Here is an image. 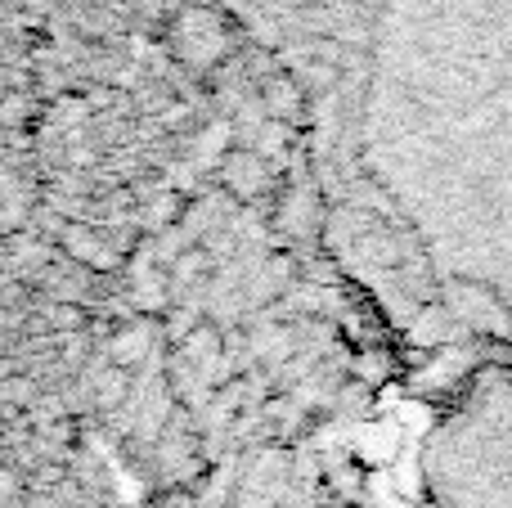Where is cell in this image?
I'll return each instance as SVG.
<instances>
[{"label":"cell","instance_id":"obj_1","mask_svg":"<svg viewBox=\"0 0 512 508\" xmlns=\"http://www.w3.org/2000/svg\"><path fill=\"white\" fill-rule=\"evenodd\" d=\"M481 288L477 284H468V279H454L450 284V306H454V315H463L468 324H477V329H486V333H512V320H508V311L495 302V297H477Z\"/></svg>","mask_w":512,"mask_h":508},{"label":"cell","instance_id":"obj_2","mask_svg":"<svg viewBox=\"0 0 512 508\" xmlns=\"http://www.w3.org/2000/svg\"><path fill=\"white\" fill-rule=\"evenodd\" d=\"M450 329H454V315L445 311V306H423L418 320H414V329H409V342L423 347V351L445 347V342H450Z\"/></svg>","mask_w":512,"mask_h":508},{"label":"cell","instance_id":"obj_3","mask_svg":"<svg viewBox=\"0 0 512 508\" xmlns=\"http://www.w3.org/2000/svg\"><path fill=\"white\" fill-rule=\"evenodd\" d=\"M270 99H274V108H279L283 117H288L292 108L301 104V95H297V86H292V81H274V86H270Z\"/></svg>","mask_w":512,"mask_h":508}]
</instances>
